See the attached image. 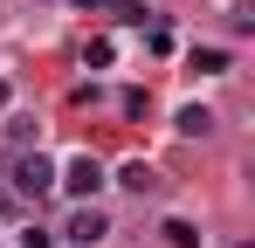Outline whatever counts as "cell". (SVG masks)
<instances>
[{
    "label": "cell",
    "instance_id": "1",
    "mask_svg": "<svg viewBox=\"0 0 255 248\" xmlns=\"http://www.w3.org/2000/svg\"><path fill=\"white\" fill-rule=\"evenodd\" d=\"M14 193H21V200H42V193H55V165H48L42 152H21V159H14Z\"/></svg>",
    "mask_w": 255,
    "mask_h": 248
},
{
    "label": "cell",
    "instance_id": "2",
    "mask_svg": "<svg viewBox=\"0 0 255 248\" xmlns=\"http://www.w3.org/2000/svg\"><path fill=\"white\" fill-rule=\"evenodd\" d=\"M55 186H62V193H76V200H90V193L104 186V165H97V159L83 152V159H69L62 172H55Z\"/></svg>",
    "mask_w": 255,
    "mask_h": 248
},
{
    "label": "cell",
    "instance_id": "3",
    "mask_svg": "<svg viewBox=\"0 0 255 248\" xmlns=\"http://www.w3.org/2000/svg\"><path fill=\"white\" fill-rule=\"evenodd\" d=\"M62 235H69V248H97V242H104V235H111V221H104L97 207H76V221H69Z\"/></svg>",
    "mask_w": 255,
    "mask_h": 248
},
{
    "label": "cell",
    "instance_id": "4",
    "mask_svg": "<svg viewBox=\"0 0 255 248\" xmlns=\"http://www.w3.org/2000/svg\"><path fill=\"white\" fill-rule=\"evenodd\" d=\"M118 186H131V193H152V186H159V172H152L145 159H131L125 172H118Z\"/></svg>",
    "mask_w": 255,
    "mask_h": 248
},
{
    "label": "cell",
    "instance_id": "5",
    "mask_svg": "<svg viewBox=\"0 0 255 248\" xmlns=\"http://www.w3.org/2000/svg\"><path fill=\"white\" fill-rule=\"evenodd\" d=\"M179 131H186V138H207V131H214V111H207V104H186V111H179Z\"/></svg>",
    "mask_w": 255,
    "mask_h": 248
},
{
    "label": "cell",
    "instance_id": "6",
    "mask_svg": "<svg viewBox=\"0 0 255 248\" xmlns=\"http://www.w3.org/2000/svg\"><path fill=\"white\" fill-rule=\"evenodd\" d=\"M159 235H166L172 248H200V228H193V221H179V214H172V221L159 228Z\"/></svg>",
    "mask_w": 255,
    "mask_h": 248
},
{
    "label": "cell",
    "instance_id": "7",
    "mask_svg": "<svg viewBox=\"0 0 255 248\" xmlns=\"http://www.w3.org/2000/svg\"><path fill=\"white\" fill-rule=\"evenodd\" d=\"M193 69H200V76H221V69H228V48H193Z\"/></svg>",
    "mask_w": 255,
    "mask_h": 248
},
{
    "label": "cell",
    "instance_id": "8",
    "mask_svg": "<svg viewBox=\"0 0 255 248\" xmlns=\"http://www.w3.org/2000/svg\"><path fill=\"white\" fill-rule=\"evenodd\" d=\"M0 104H7V83H0Z\"/></svg>",
    "mask_w": 255,
    "mask_h": 248
}]
</instances>
